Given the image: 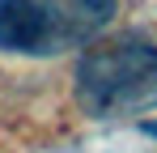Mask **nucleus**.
Listing matches in <instances>:
<instances>
[{
  "label": "nucleus",
  "instance_id": "1",
  "mask_svg": "<svg viewBox=\"0 0 157 153\" xmlns=\"http://www.w3.org/2000/svg\"><path fill=\"white\" fill-rule=\"evenodd\" d=\"M77 102L94 119H128L157 106V43L110 34L77 60Z\"/></svg>",
  "mask_w": 157,
  "mask_h": 153
},
{
  "label": "nucleus",
  "instance_id": "2",
  "mask_svg": "<svg viewBox=\"0 0 157 153\" xmlns=\"http://www.w3.org/2000/svg\"><path fill=\"white\" fill-rule=\"evenodd\" d=\"M64 43V26L47 0H0V51L51 55Z\"/></svg>",
  "mask_w": 157,
  "mask_h": 153
},
{
  "label": "nucleus",
  "instance_id": "3",
  "mask_svg": "<svg viewBox=\"0 0 157 153\" xmlns=\"http://www.w3.org/2000/svg\"><path fill=\"white\" fill-rule=\"evenodd\" d=\"M81 9V17H89V22H106L110 13H115V0H72Z\"/></svg>",
  "mask_w": 157,
  "mask_h": 153
},
{
  "label": "nucleus",
  "instance_id": "4",
  "mask_svg": "<svg viewBox=\"0 0 157 153\" xmlns=\"http://www.w3.org/2000/svg\"><path fill=\"white\" fill-rule=\"evenodd\" d=\"M144 132H149V136H157V119H149V124H144Z\"/></svg>",
  "mask_w": 157,
  "mask_h": 153
}]
</instances>
